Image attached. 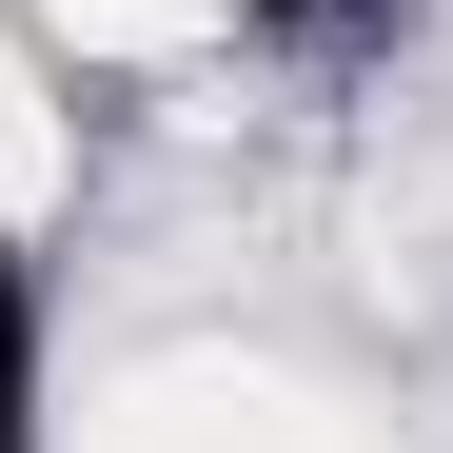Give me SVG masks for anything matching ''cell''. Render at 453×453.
I'll use <instances>...</instances> for the list:
<instances>
[{
  "label": "cell",
  "mask_w": 453,
  "mask_h": 453,
  "mask_svg": "<svg viewBox=\"0 0 453 453\" xmlns=\"http://www.w3.org/2000/svg\"><path fill=\"white\" fill-rule=\"evenodd\" d=\"M20 434H40V276L0 257V453H20Z\"/></svg>",
  "instance_id": "cell-1"
},
{
  "label": "cell",
  "mask_w": 453,
  "mask_h": 453,
  "mask_svg": "<svg viewBox=\"0 0 453 453\" xmlns=\"http://www.w3.org/2000/svg\"><path fill=\"white\" fill-rule=\"evenodd\" d=\"M257 20H374V0H257Z\"/></svg>",
  "instance_id": "cell-2"
}]
</instances>
